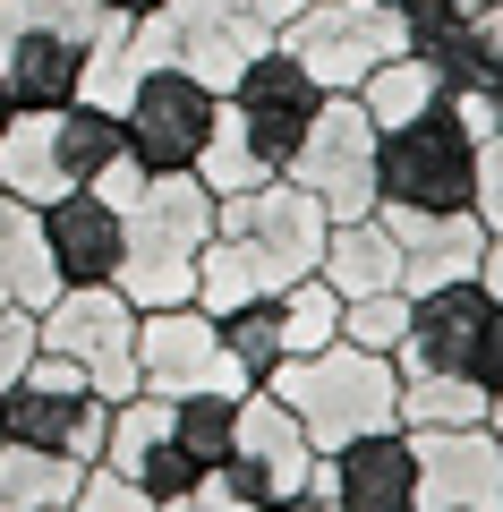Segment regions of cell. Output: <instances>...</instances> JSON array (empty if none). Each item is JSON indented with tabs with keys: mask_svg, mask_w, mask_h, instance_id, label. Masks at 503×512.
<instances>
[{
	"mask_svg": "<svg viewBox=\"0 0 503 512\" xmlns=\"http://www.w3.org/2000/svg\"><path fill=\"white\" fill-rule=\"evenodd\" d=\"M77 495V461H52V453H26V444L0 436V512H52Z\"/></svg>",
	"mask_w": 503,
	"mask_h": 512,
	"instance_id": "27",
	"label": "cell"
},
{
	"mask_svg": "<svg viewBox=\"0 0 503 512\" xmlns=\"http://www.w3.org/2000/svg\"><path fill=\"white\" fill-rule=\"evenodd\" d=\"M43 214V248H52V274L60 282H120V205L103 197V188H69V197L35 205Z\"/></svg>",
	"mask_w": 503,
	"mask_h": 512,
	"instance_id": "19",
	"label": "cell"
},
{
	"mask_svg": "<svg viewBox=\"0 0 503 512\" xmlns=\"http://www.w3.org/2000/svg\"><path fill=\"white\" fill-rule=\"evenodd\" d=\"M469 376H478L486 393H503V308L486 316V333H478V359H469Z\"/></svg>",
	"mask_w": 503,
	"mask_h": 512,
	"instance_id": "35",
	"label": "cell"
},
{
	"mask_svg": "<svg viewBox=\"0 0 503 512\" xmlns=\"http://www.w3.org/2000/svg\"><path fill=\"white\" fill-rule=\"evenodd\" d=\"M35 350H43L35 308H0V384H18L26 367H35Z\"/></svg>",
	"mask_w": 503,
	"mask_h": 512,
	"instance_id": "33",
	"label": "cell"
},
{
	"mask_svg": "<svg viewBox=\"0 0 503 512\" xmlns=\"http://www.w3.org/2000/svg\"><path fill=\"white\" fill-rule=\"evenodd\" d=\"M120 154H128L120 111H103V103L9 111V128H0V188L26 197V205H52V197H69V188H94Z\"/></svg>",
	"mask_w": 503,
	"mask_h": 512,
	"instance_id": "4",
	"label": "cell"
},
{
	"mask_svg": "<svg viewBox=\"0 0 503 512\" xmlns=\"http://www.w3.org/2000/svg\"><path fill=\"white\" fill-rule=\"evenodd\" d=\"M111 205H120V291L137 299V308H180V299H197V256L205 239H214V188L197 180V171H145V163H111L103 180Z\"/></svg>",
	"mask_w": 503,
	"mask_h": 512,
	"instance_id": "2",
	"label": "cell"
},
{
	"mask_svg": "<svg viewBox=\"0 0 503 512\" xmlns=\"http://www.w3.org/2000/svg\"><path fill=\"white\" fill-rule=\"evenodd\" d=\"M137 393H162V402H188V393H256L239 376V359L222 350V325L180 299V308H137Z\"/></svg>",
	"mask_w": 503,
	"mask_h": 512,
	"instance_id": "11",
	"label": "cell"
},
{
	"mask_svg": "<svg viewBox=\"0 0 503 512\" xmlns=\"http://www.w3.org/2000/svg\"><path fill=\"white\" fill-rule=\"evenodd\" d=\"M418 512H503V444L495 427H418Z\"/></svg>",
	"mask_w": 503,
	"mask_h": 512,
	"instance_id": "16",
	"label": "cell"
},
{
	"mask_svg": "<svg viewBox=\"0 0 503 512\" xmlns=\"http://www.w3.org/2000/svg\"><path fill=\"white\" fill-rule=\"evenodd\" d=\"M162 512H256V504H239V495H231V487H222V478H214V470H205V478H197V487H188V495H171V504H162Z\"/></svg>",
	"mask_w": 503,
	"mask_h": 512,
	"instance_id": "34",
	"label": "cell"
},
{
	"mask_svg": "<svg viewBox=\"0 0 503 512\" xmlns=\"http://www.w3.org/2000/svg\"><path fill=\"white\" fill-rule=\"evenodd\" d=\"M231 419H239L231 393H188V402H171V427H180V444H188L197 470H214V461L231 453Z\"/></svg>",
	"mask_w": 503,
	"mask_h": 512,
	"instance_id": "30",
	"label": "cell"
},
{
	"mask_svg": "<svg viewBox=\"0 0 503 512\" xmlns=\"http://www.w3.org/2000/svg\"><path fill=\"white\" fill-rule=\"evenodd\" d=\"M273 43H282L324 94H350L367 69H384L393 52H410V43H401V9H393V0H307Z\"/></svg>",
	"mask_w": 503,
	"mask_h": 512,
	"instance_id": "10",
	"label": "cell"
},
{
	"mask_svg": "<svg viewBox=\"0 0 503 512\" xmlns=\"http://www.w3.org/2000/svg\"><path fill=\"white\" fill-rule=\"evenodd\" d=\"M324 231H333V214H324L299 180H282V171L256 180V188H239V197H214V239H205V256H197V308L222 316V308H239V299L290 291L299 274H316Z\"/></svg>",
	"mask_w": 503,
	"mask_h": 512,
	"instance_id": "1",
	"label": "cell"
},
{
	"mask_svg": "<svg viewBox=\"0 0 503 512\" xmlns=\"http://www.w3.org/2000/svg\"><path fill=\"white\" fill-rule=\"evenodd\" d=\"M316 274L333 282L342 299H367V291H401V239L384 231V214H350L324 231V256Z\"/></svg>",
	"mask_w": 503,
	"mask_h": 512,
	"instance_id": "23",
	"label": "cell"
},
{
	"mask_svg": "<svg viewBox=\"0 0 503 512\" xmlns=\"http://www.w3.org/2000/svg\"><path fill=\"white\" fill-rule=\"evenodd\" d=\"M486 316H495V299H486L478 282H444V291H418L410 333H401V350H393L401 384H410V376H469Z\"/></svg>",
	"mask_w": 503,
	"mask_h": 512,
	"instance_id": "18",
	"label": "cell"
},
{
	"mask_svg": "<svg viewBox=\"0 0 503 512\" xmlns=\"http://www.w3.org/2000/svg\"><path fill=\"white\" fill-rule=\"evenodd\" d=\"M0 128H9V94H0Z\"/></svg>",
	"mask_w": 503,
	"mask_h": 512,
	"instance_id": "40",
	"label": "cell"
},
{
	"mask_svg": "<svg viewBox=\"0 0 503 512\" xmlns=\"http://www.w3.org/2000/svg\"><path fill=\"white\" fill-rule=\"evenodd\" d=\"M307 470H316V444H307V427L290 419L282 402H273L265 384L256 393H239V419H231V453L214 461V478L239 495V504L273 512L290 504V495L307 487Z\"/></svg>",
	"mask_w": 503,
	"mask_h": 512,
	"instance_id": "15",
	"label": "cell"
},
{
	"mask_svg": "<svg viewBox=\"0 0 503 512\" xmlns=\"http://www.w3.org/2000/svg\"><path fill=\"white\" fill-rule=\"evenodd\" d=\"M77 512H162L154 495L137 487V478H120L111 470V461H86V470H77V495H69Z\"/></svg>",
	"mask_w": 503,
	"mask_h": 512,
	"instance_id": "32",
	"label": "cell"
},
{
	"mask_svg": "<svg viewBox=\"0 0 503 512\" xmlns=\"http://www.w3.org/2000/svg\"><path fill=\"white\" fill-rule=\"evenodd\" d=\"M478 35H486V52L503 60V0H478Z\"/></svg>",
	"mask_w": 503,
	"mask_h": 512,
	"instance_id": "38",
	"label": "cell"
},
{
	"mask_svg": "<svg viewBox=\"0 0 503 512\" xmlns=\"http://www.w3.org/2000/svg\"><path fill=\"white\" fill-rule=\"evenodd\" d=\"M316 111H324V86L282 52V43H265V52L222 86V128H231L265 171H282L290 154H299V137H307Z\"/></svg>",
	"mask_w": 503,
	"mask_h": 512,
	"instance_id": "12",
	"label": "cell"
},
{
	"mask_svg": "<svg viewBox=\"0 0 503 512\" xmlns=\"http://www.w3.org/2000/svg\"><path fill=\"white\" fill-rule=\"evenodd\" d=\"M350 94H359V111H367L376 128H401V120H418V111H435V103H444V77H435L418 52H393L384 69H367Z\"/></svg>",
	"mask_w": 503,
	"mask_h": 512,
	"instance_id": "25",
	"label": "cell"
},
{
	"mask_svg": "<svg viewBox=\"0 0 503 512\" xmlns=\"http://www.w3.org/2000/svg\"><path fill=\"white\" fill-rule=\"evenodd\" d=\"M103 461L120 478H137L154 504H171V495H188L205 478L197 461H188V444H180V427H171V402H162V393H128V402H111Z\"/></svg>",
	"mask_w": 503,
	"mask_h": 512,
	"instance_id": "17",
	"label": "cell"
},
{
	"mask_svg": "<svg viewBox=\"0 0 503 512\" xmlns=\"http://www.w3.org/2000/svg\"><path fill=\"white\" fill-rule=\"evenodd\" d=\"M111 18L120 9H103V0H0V94H9V111L77 103L86 60Z\"/></svg>",
	"mask_w": 503,
	"mask_h": 512,
	"instance_id": "5",
	"label": "cell"
},
{
	"mask_svg": "<svg viewBox=\"0 0 503 512\" xmlns=\"http://www.w3.org/2000/svg\"><path fill=\"white\" fill-rule=\"evenodd\" d=\"M265 43L273 35L239 9V0H162V9H145V18L128 26L137 69H188V77H205V86H231Z\"/></svg>",
	"mask_w": 503,
	"mask_h": 512,
	"instance_id": "8",
	"label": "cell"
},
{
	"mask_svg": "<svg viewBox=\"0 0 503 512\" xmlns=\"http://www.w3.org/2000/svg\"><path fill=\"white\" fill-rule=\"evenodd\" d=\"M282 342H290V359L342 342V291H333L324 274H299V282L282 291Z\"/></svg>",
	"mask_w": 503,
	"mask_h": 512,
	"instance_id": "29",
	"label": "cell"
},
{
	"mask_svg": "<svg viewBox=\"0 0 503 512\" xmlns=\"http://www.w3.org/2000/svg\"><path fill=\"white\" fill-rule=\"evenodd\" d=\"M103 9H120V18H145V9H162V0H103Z\"/></svg>",
	"mask_w": 503,
	"mask_h": 512,
	"instance_id": "39",
	"label": "cell"
},
{
	"mask_svg": "<svg viewBox=\"0 0 503 512\" xmlns=\"http://www.w3.org/2000/svg\"><path fill=\"white\" fill-rule=\"evenodd\" d=\"M214 111H222V86L188 69H145L120 103V137H128V163L145 171H197L205 137H214Z\"/></svg>",
	"mask_w": 503,
	"mask_h": 512,
	"instance_id": "14",
	"label": "cell"
},
{
	"mask_svg": "<svg viewBox=\"0 0 503 512\" xmlns=\"http://www.w3.org/2000/svg\"><path fill=\"white\" fill-rule=\"evenodd\" d=\"M393 9H401V43L444 77V94L486 77L495 52H486V35H478V0H393Z\"/></svg>",
	"mask_w": 503,
	"mask_h": 512,
	"instance_id": "21",
	"label": "cell"
},
{
	"mask_svg": "<svg viewBox=\"0 0 503 512\" xmlns=\"http://www.w3.org/2000/svg\"><path fill=\"white\" fill-rule=\"evenodd\" d=\"M478 205H503V128L478 146Z\"/></svg>",
	"mask_w": 503,
	"mask_h": 512,
	"instance_id": "36",
	"label": "cell"
},
{
	"mask_svg": "<svg viewBox=\"0 0 503 512\" xmlns=\"http://www.w3.org/2000/svg\"><path fill=\"white\" fill-rule=\"evenodd\" d=\"M376 205L384 214H469L478 205V137L452 111V94L401 128H376Z\"/></svg>",
	"mask_w": 503,
	"mask_h": 512,
	"instance_id": "6",
	"label": "cell"
},
{
	"mask_svg": "<svg viewBox=\"0 0 503 512\" xmlns=\"http://www.w3.org/2000/svg\"><path fill=\"white\" fill-rule=\"evenodd\" d=\"M35 325H43V350L69 359L103 402H128L137 393V299L120 282H60V299Z\"/></svg>",
	"mask_w": 503,
	"mask_h": 512,
	"instance_id": "9",
	"label": "cell"
},
{
	"mask_svg": "<svg viewBox=\"0 0 503 512\" xmlns=\"http://www.w3.org/2000/svg\"><path fill=\"white\" fill-rule=\"evenodd\" d=\"M410 308H418L410 291H367V299H342V342L384 350V359H393L401 333H410Z\"/></svg>",
	"mask_w": 503,
	"mask_h": 512,
	"instance_id": "31",
	"label": "cell"
},
{
	"mask_svg": "<svg viewBox=\"0 0 503 512\" xmlns=\"http://www.w3.org/2000/svg\"><path fill=\"white\" fill-rule=\"evenodd\" d=\"M265 393L307 427L316 453H342L359 436L401 427V367L384 350H359V342H324L307 359H282L265 376Z\"/></svg>",
	"mask_w": 503,
	"mask_h": 512,
	"instance_id": "3",
	"label": "cell"
},
{
	"mask_svg": "<svg viewBox=\"0 0 503 512\" xmlns=\"http://www.w3.org/2000/svg\"><path fill=\"white\" fill-rule=\"evenodd\" d=\"M478 291L503 308V231H486V256H478Z\"/></svg>",
	"mask_w": 503,
	"mask_h": 512,
	"instance_id": "37",
	"label": "cell"
},
{
	"mask_svg": "<svg viewBox=\"0 0 503 512\" xmlns=\"http://www.w3.org/2000/svg\"><path fill=\"white\" fill-rule=\"evenodd\" d=\"M486 402H495V393H486L478 376H410L401 384V427H486Z\"/></svg>",
	"mask_w": 503,
	"mask_h": 512,
	"instance_id": "28",
	"label": "cell"
},
{
	"mask_svg": "<svg viewBox=\"0 0 503 512\" xmlns=\"http://www.w3.org/2000/svg\"><path fill=\"white\" fill-rule=\"evenodd\" d=\"M282 180H299L333 222L376 214V120L359 111V94H324V111L307 120V137L282 163Z\"/></svg>",
	"mask_w": 503,
	"mask_h": 512,
	"instance_id": "13",
	"label": "cell"
},
{
	"mask_svg": "<svg viewBox=\"0 0 503 512\" xmlns=\"http://www.w3.org/2000/svg\"><path fill=\"white\" fill-rule=\"evenodd\" d=\"M60 274H52V248H43V214L26 197L0 188V308H52Z\"/></svg>",
	"mask_w": 503,
	"mask_h": 512,
	"instance_id": "24",
	"label": "cell"
},
{
	"mask_svg": "<svg viewBox=\"0 0 503 512\" xmlns=\"http://www.w3.org/2000/svg\"><path fill=\"white\" fill-rule=\"evenodd\" d=\"M214 325H222V350L239 359L248 384H265L273 367L290 359V342H282V291H273V299H239V308H222Z\"/></svg>",
	"mask_w": 503,
	"mask_h": 512,
	"instance_id": "26",
	"label": "cell"
},
{
	"mask_svg": "<svg viewBox=\"0 0 503 512\" xmlns=\"http://www.w3.org/2000/svg\"><path fill=\"white\" fill-rule=\"evenodd\" d=\"M384 214V205H376ZM384 231L401 239V291H444V282H478V256H486V222L478 205L469 214H384Z\"/></svg>",
	"mask_w": 503,
	"mask_h": 512,
	"instance_id": "20",
	"label": "cell"
},
{
	"mask_svg": "<svg viewBox=\"0 0 503 512\" xmlns=\"http://www.w3.org/2000/svg\"><path fill=\"white\" fill-rule=\"evenodd\" d=\"M0 436L26 444V453H52V461H103V436H111V402L77 376L69 359L35 350L18 384H0Z\"/></svg>",
	"mask_w": 503,
	"mask_h": 512,
	"instance_id": "7",
	"label": "cell"
},
{
	"mask_svg": "<svg viewBox=\"0 0 503 512\" xmlns=\"http://www.w3.org/2000/svg\"><path fill=\"white\" fill-rule=\"evenodd\" d=\"M342 478V512H418V461H410V427H384L333 453Z\"/></svg>",
	"mask_w": 503,
	"mask_h": 512,
	"instance_id": "22",
	"label": "cell"
}]
</instances>
